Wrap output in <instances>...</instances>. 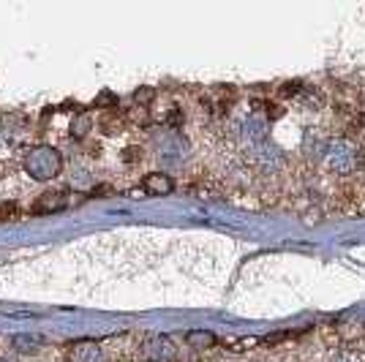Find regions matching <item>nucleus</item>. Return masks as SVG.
I'll return each instance as SVG.
<instances>
[{
	"mask_svg": "<svg viewBox=\"0 0 365 362\" xmlns=\"http://www.w3.org/2000/svg\"><path fill=\"white\" fill-rule=\"evenodd\" d=\"M327 362H354V357H351L349 351H333Z\"/></svg>",
	"mask_w": 365,
	"mask_h": 362,
	"instance_id": "16",
	"label": "nucleus"
},
{
	"mask_svg": "<svg viewBox=\"0 0 365 362\" xmlns=\"http://www.w3.org/2000/svg\"><path fill=\"white\" fill-rule=\"evenodd\" d=\"M153 95H155V90L145 88V90H137V93H134V101H137L139 106H145V109H148V104L153 101Z\"/></svg>",
	"mask_w": 365,
	"mask_h": 362,
	"instance_id": "12",
	"label": "nucleus"
},
{
	"mask_svg": "<svg viewBox=\"0 0 365 362\" xmlns=\"http://www.w3.org/2000/svg\"><path fill=\"white\" fill-rule=\"evenodd\" d=\"M139 348H142L145 362H175L178 357V348L167 335H148Z\"/></svg>",
	"mask_w": 365,
	"mask_h": 362,
	"instance_id": "3",
	"label": "nucleus"
},
{
	"mask_svg": "<svg viewBox=\"0 0 365 362\" xmlns=\"http://www.w3.org/2000/svg\"><path fill=\"white\" fill-rule=\"evenodd\" d=\"M185 343H188V348H197V351H202V348H213L215 335L213 332H205V330H191L188 335H185Z\"/></svg>",
	"mask_w": 365,
	"mask_h": 362,
	"instance_id": "8",
	"label": "nucleus"
},
{
	"mask_svg": "<svg viewBox=\"0 0 365 362\" xmlns=\"http://www.w3.org/2000/svg\"><path fill=\"white\" fill-rule=\"evenodd\" d=\"M142 191L150 194V197H169L175 191V180L167 172H148L145 180H142Z\"/></svg>",
	"mask_w": 365,
	"mask_h": 362,
	"instance_id": "4",
	"label": "nucleus"
},
{
	"mask_svg": "<svg viewBox=\"0 0 365 362\" xmlns=\"http://www.w3.org/2000/svg\"><path fill=\"white\" fill-rule=\"evenodd\" d=\"M71 362H107V357L98 343H76L71 348Z\"/></svg>",
	"mask_w": 365,
	"mask_h": 362,
	"instance_id": "7",
	"label": "nucleus"
},
{
	"mask_svg": "<svg viewBox=\"0 0 365 362\" xmlns=\"http://www.w3.org/2000/svg\"><path fill=\"white\" fill-rule=\"evenodd\" d=\"M335 335H341V338L351 341V338H360V335H363V330H360L357 324H341V327H335Z\"/></svg>",
	"mask_w": 365,
	"mask_h": 362,
	"instance_id": "10",
	"label": "nucleus"
},
{
	"mask_svg": "<svg viewBox=\"0 0 365 362\" xmlns=\"http://www.w3.org/2000/svg\"><path fill=\"white\" fill-rule=\"evenodd\" d=\"M88 128H91V118H88V115H82L76 123H71V134L74 136H85L88 134Z\"/></svg>",
	"mask_w": 365,
	"mask_h": 362,
	"instance_id": "11",
	"label": "nucleus"
},
{
	"mask_svg": "<svg viewBox=\"0 0 365 362\" xmlns=\"http://www.w3.org/2000/svg\"><path fill=\"white\" fill-rule=\"evenodd\" d=\"M16 215V205L14 202H0V221H9Z\"/></svg>",
	"mask_w": 365,
	"mask_h": 362,
	"instance_id": "14",
	"label": "nucleus"
},
{
	"mask_svg": "<svg viewBox=\"0 0 365 362\" xmlns=\"http://www.w3.org/2000/svg\"><path fill=\"white\" fill-rule=\"evenodd\" d=\"M22 166L33 180H55L63 169V155L49 145H38V148H31L25 152Z\"/></svg>",
	"mask_w": 365,
	"mask_h": 362,
	"instance_id": "2",
	"label": "nucleus"
},
{
	"mask_svg": "<svg viewBox=\"0 0 365 362\" xmlns=\"http://www.w3.org/2000/svg\"><path fill=\"white\" fill-rule=\"evenodd\" d=\"M158 158H161L164 164H180L182 158H185V139H182L180 134H169L167 139H164V145H161Z\"/></svg>",
	"mask_w": 365,
	"mask_h": 362,
	"instance_id": "5",
	"label": "nucleus"
},
{
	"mask_svg": "<svg viewBox=\"0 0 365 362\" xmlns=\"http://www.w3.org/2000/svg\"><path fill=\"white\" fill-rule=\"evenodd\" d=\"M96 106H109V112H112V109H118V98H115L112 93H101V95L96 98Z\"/></svg>",
	"mask_w": 365,
	"mask_h": 362,
	"instance_id": "13",
	"label": "nucleus"
},
{
	"mask_svg": "<svg viewBox=\"0 0 365 362\" xmlns=\"http://www.w3.org/2000/svg\"><path fill=\"white\" fill-rule=\"evenodd\" d=\"M14 346L19 351H38V346H44V338H38V335H16Z\"/></svg>",
	"mask_w": 365,
	"mask_h": 362,
	"instance_id": "9",
	"label": "nucleus"
},
{
	"mask_svg": "<svg viewBox=\"0 0 365 362\" xmlns=\"http://www.w3.org/2000/svg\"><path fill=\"white\" fill-rule=\"evenodd\" d=\"M167 123H169V128H180V125H182V112H180V109H172Z\"/></svg>",
	"mask_w": 365,
	"mask_h": 362,
	"instance_id": "15",
	"label": "nucleus"
},
{
	"mask_svg": "<svg viewBox=\"0 0 365 362\" xmlns=\"http://www.w3.org/2000/svg\"><path fill=\"white\" fill-rule=\"evenodd\" d=\"M68 205V197L63 194V191H46L41 197L36 199V205H33L31 210L33 212H58L63 210Z\"/></svg>",
	"mask_w": 365,
	"mask_h": 362,
	"instance_id": "6",
	"label": "nucleus"
},
{
	"mask_svg": "<svg viewBox=\"0 0 365 362\" xmlns=\"http://www.w3.org/2000/svg\"><path fill=\"white\" fill-rule=\"evenodd\" d=\"M142 161V150H137V148H128V150H123V161H128V164H131V161Z\"/></svg>",
	"mask_w": 365,
	"mask_h": 362,
	"instance_id": "17",
	"label": "nucleus"
},
{
	"mask_svg": "<svg viewBox=\"0 0 365 362\" xmlns=\"http://www.w3.org/2000/svg\"><path fill=\"white\" fill-rule=\"evenodd\" d=\"M322 161H324V169L335 177H351L363 166V150L354 139L338 136V139L327 142V148L322 152Z\"/></svg>",
	"mask_w": 365,
	"mask_h": 362,
	"instance_id": "1",
	"label": "nucleus"
}]
</instances>
